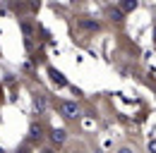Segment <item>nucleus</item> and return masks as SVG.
Here are the masks:
<instances>
[{
	"mask_svg": "<svg viewBox=\"0 0 156 153\" xmlns=\"http://www.w3.org/2000/svg\"><path fill=\"white\" fill-rule=\"evenodd\" d=\"M60 110H62V117H67V120H75V117H79L77 103H60Z\"/></svg>",
	"mask_w": 156,
	"mask_h": 153,
	"instance_id": "1",
	"label": "nucleus"
},
{
	"mask_svg": "<svg viewBox=\"0 0 156 153\" xmlns=\"http://www.w3.org/2000/svg\"><path fill=\"white\" fill-rule=\"evenodd\" d=\"M79 26L87 29V31H98V29H101V24L94 22V19H89V17H79Z\"/></svg>",
	"mask_w": 156,
	"mask_h": 153,
	"instance_id": "2",
	"label": "nucleus"
},
{
	"mask_svg": "<svg viewBox=\"0 0 156 153\" xmlns=\"http://www.w3.org/2000/svg\"><path fill=\"white\" fill-rule=\"evenodd\" d=\"M48 74H51V79H53V84H58V86H65V84H67V81H65V76L60 74L58 70H53V67L48 70Z\"/></svg>",
	"mask_w": 156,
	"mask_h": 153,
	"instance_id": "3",
	"label": "nucleus"
},
{
	"mask_svg": "<svg viewBox=\"0 0 156 153\" xmlns=\"http://www.w3.org/2000/svg\"><path fill=\"white\" fill-rule=\"evenodd\" d=\"M137 7V0H122V2H120V10H122V12H130V10H135Z\"/></svg>",
	"mask_w": 156,
	"mask_h": 153,
	"instance_id": "4",
	"label": "nucleus"
},
{
	"mask_svg": "<svg viewBox=\"0 0 156 153\" xmlns=\"http://www.w3.org/2000/svg\"><path fill=\"white\" fill-rule=\"evenodd\" d=\"M53 141H65V132H62V129H53Z\"/></svg>",
	"mask_w": 156,
	"mask_h": 153,
	"instance_id": "5",
	"label": "nucleus"
},
{
	"mask_svg": "<svg viewBox=\"0 0 156 153\" xmlns=\"http://www.w3.org/2000/svg\"><path fill=\"white\" fill-rule=\"evenodd\" d=\"M120 153H130V151H127V148H125V151H120Z\"/></svg>",
	"mask_w": 156,
	"mask_h": 153,
	"instance_id": "6",
	"label": "nucleus"
}]
</instances>
